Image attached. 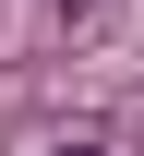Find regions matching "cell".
I'll return each mask as SVG.
<instances>
[{
  "mask_svg": "<svg viewBox=\"0 0 144 156\" xmlns=\"http://www.w3.org/2000/svg\"><path fill=\"white\" fill-rule=\"evenodd\" d=\"M72 156H96V144H72Z\"/></svg>",
  "mask_w": 144,
  "mask_h": 156,
  "instance_id": "obj_1",
  "label": "cell"
}]
</instances>
